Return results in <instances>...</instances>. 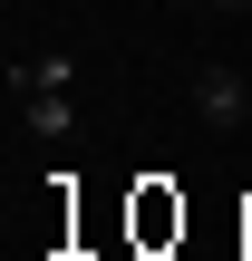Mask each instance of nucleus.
I'll list each match as a JSON object with an SVG mask.
<instances>
[{
	"mask_svg": "<svg viewBox=\"0 0 252 261\" xmlns=\"http://www.w3.org/2000/svg\"><path fill=\"white\" fill-rule=\"evenodd\" d=\"M185 107H194L214 136H243V116H252V77L233 68V58H204V68L185 77Z\"/></svg>",
	"mask_w": 252,
	"mask_h": 261,
	"instance_id": "nucleus-1",
	"label": "nucleus"
},
{
	"mask_svg": "<svg viewBox=\"0 0 252 261\" xmlns=\"http://www.w3.org/2000/svg\"><path fill=\"white\" fill-rule=\"evenodd\" d=\"M19 116H29V136H68L78 126V97L68 87H39V97H19Z\"/></svg>",
	"mask_w": 252,
	"mask_h": 261,
	"instance_id": "nucleus-2",
	"label": "nucleus"
},
{
	"mask_svg": "<svg viewBox=\"0 0 252 261\" xmlns=\"http://www.w3.org/2000/svg\"><path fill=\"white\" fill-rule=\"evenodd\" d=\"M204 10H252V0H204Z\"/></svg>",
	"mask_w": 252,
	"mask_h": 261,
	"instance_id": "nucleus-3",
	"label": "nucleus"
},
{
	"mask_svg": "<svg viewBox=\"0 0 252 261\" xmlns=\"http://www.w3.org/2000/svg\"><path fill=\"white\" fill-rule=\"evenodd\" d=\"M165 10H204V0H165Z\"/></svg>",
	"mask_w": 252,
	"mask_h": 261,
	"instance_id": "nucleus-4",
	"label": "nucleus"
}]
</instances>
